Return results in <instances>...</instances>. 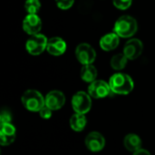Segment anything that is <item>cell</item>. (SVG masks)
I'll list each match as a JSON object with an SVG mask.
<instances>
[{
    "label": "cell",
    "instance_id": "obj_1",
    "mask_svg": "<svg viewBox=\"0 0 155 155\" xmlns=\"http://www.w3.org/2000/svg\"><path fill=\"white\" fill-rule=\"evenodd\" d=\"M109 85L114 94L125 95L130 94L134 88V83L133 78L123 73H117L111 76L109 80Z\"/></svg>",
    "mask_w": 155,
    "mask_h": 155
},
{
    "label": "cell",
    "instance_id": "obj_2",
    "mask_svg": "<svg viewBox=\"0 0 155 155\" xmlns=\"http://www.w3.org/2000/svg\"><path fill=\"white\" fill-rule=\"evenodd\" d=\"M137 21L131 15H123L119 17L114 26V32L123 38L133 36L137 32Z\"/></svg>",
    "mask_w": 155,
    "mask_h": 155
},
{
    "label": "cell",
    "instance_id": "obj_3",
    "mask_svg": "<svg viewBox=\"0 0 155 155\" xmlns=\"http://www.w3.org/2000/svg\"><path fill=\"white\" fill-rule=\"evenodd\" d=\"M21 102L24 107L29 112H39L45 106V100L42 94L34 89L26 90L21 96Z\"/></svg>",
    "mask_w": 155,
    "mask_h": 155
},
{
    "label": "cell",
    "instance_id": "obj_4",
    "mask_svg": "<svg viewBox=\"0 0 155 155\" xmlns=\"http://www.w3.org/2000/svg\"><path fill=\"white\" fill-rule=\"evenodd\" d=\"M72 107L75 114H86L92 108V97L84 91L77 92L72 97Z\"/></svg>",
    "mask_w": 155,
    "mask_h": 155
},
{
    "label": "cell",
    "instance_id": "obj_5",
    "mask_svg": "<svg viewBox=\"0 0 155 155\" xmlns=\"http://www.w3.org/2000/svg\"><path fill=\"white\" fill-rule=\"evenodd\" d=\"M47 42L48 39L45 35L36 34L31 35V37L26 41L25 49L32 55H39L46 49Z\"/></svg>",
    "mask_w": 155,
    "mask_h": 155
},
{
    "label": "cell",
    "instance_id": "obj_6",
    "mask_svg": "<svg viewBox=\"0 0 155 155\" xmlns=\"http://www.w3.org/2000/svg\"><path fill=\"white\" fill-rule=\"evenodd\" d=\"M75 56L78 62L83 65L92 64L96 58V52L89 44L82 43L76 46Z\"/></svg>",
    "mask_w": 155,
    "mask_h": 155
},
{
    "label": "cell",
    "instance_id": "obj_7",
    "mask_svg": "<svg viewBox=\"0 0 155 155\" xmlns=\"http://www.w3.org/2000/svg\"><path fill=\"white\" fill-rule=\"evenodd\" d=\"M88 94L94 99H103L114 94L109 84L104 80H95L91 83L88 87Z\"/></svg>",
    "mask_w": 155,
    "mask_h": 155
},
{
    "label": "cell",
    "instance_id": "obj_8",
    "mask_svg": "<svg viewBox=\"0 0 155 155\" xmlns=\"http://www.w3.org/2000/svg\"><path fill=\"white\" fill-rule=\"evenodd\" d=\"M84 144L89 151L93 153H98L104 148L105 139L102 134L98 132H92L85 137Z\"/></svg>",
    "mask_w": 155,
    "mask_h": 155
},
{
    "label": "cell",
    "instance_id": "obj_9",
    "mask_svg": "<svg viewBox=\"0 0 155 155\" xmlns=\"http://www.w3.org/2000/svg\"><path fill=\"white\" fill-rule=\"evenodd\" d=\"M45 106L53 111L61 109L65 104V96L63 92L59 90H53L49 92L45 96Z\"/></svg>",
    "mask_w": 155,
    "mask_h": 155
},
{
    "label": "cell",
    "instance_id": "obj_10",
    "mask_svg": "<svg viewBox=\"0 0 155 155\" xmlns=\"http://www.w3.org/2000/svg\"><path fill=\"white\" fill-rule=\"evenodd\" d=\"M143 45L141 40L137 38H133L126 42L124 47V54L128 58V60L137 59L143 53Z\"/></svg>",
    "mask_w": 155,
    "mask_h": 155
},
{
    "label": "cell",
    "instance_id": "obj_11",
    "mask_svg": "<svg viewBox=\"0 0 155 155\" xmlns=\"http://www.w3.org/2000/svg\"><path fill=\"white\" fill-rule=\"evenodd\" d=\"M42 28V21L37 15H27L23 21V29L24 31L30 35H34L39 34Z\"/></svg>",
    "mask_w": 155,
    "mask_h": 155
},
{
    "label": "cell",
    "instance_id": "obj_12",
    "mask_svg": "<svg viewBox=\"0 0 155 155\" xmlns=\"http://www.w3.org/2000/svg\"><path fill=\"white\" fill-rule=\"evenodd\" d=\"M15 134H16V129L11 123L1 124L0 144L2 146H7L12 144L15 140Z\"/></svg>",
    "mask_w": 155,
    "mask_h": 155
},
{
    "label": "cell",
    "instance_id": "obj_13",
    "mask_svg": "<svg viewBox=\"0 0 155 155\" xmlns=\"http://www.w3.org/2000/svg\"><path fill=\"white\" fill-rule=\"evenodd\" d=\"M66 43L64 39L54 36L48 39L46 50L50 54L54 56H59L66 51Z\"/></svg>",
    "mask_w": 155,
    "mask_h": 155
},
{
    "label": "cell",
    "instance_id": "obj_14",
    "mask_svg": "<svg viewBox=\"0 0 155 155\" xmlns=\"http://www.w3.org/2000/svg\"><path fill=\"white\" fill-rule=\"evenodd\" d=\"M119 35L117 34L114 33H109L104 35L101 39H100V47L104 51H112L115 49L120 42Z\"/></svg>",
    "mask_w": 155,
    "mask_h": 155
},
{
    "label": "cell",
    "instance_id": "obj_15",
    "mask_svg": "<svg viewBox=\"0 0 155 155\" xmlns=\"http://www.w3.org/2000/svg\"><path fill=\"white\" fill-rule=\"evenodd\" d=\"M142 139L135 134H128L124 139V145L129 152L135 153L142 149Z\"/></svg>",
    "mask_w": 155,
    "mask_h": 155
},
{
    "label": "cell",
    "instance_id": "obj_16",
    "mask_svg": "<svg viewBox=\"0 0 155 155\" xmlns=\"http://www.w3.org/2000/svg\"><path fill=\"white\" fill-rule=\"evenodd\" d=\"M97 69L93 64H86L83 65L81 71H80V76L83 81L86 83H93L96 80L97 77Z\"/></svg>",
    "mask_w": 155,
    "mask_h": 155
},
{
    "label": "cell",
    "instance_id": "obj_17",
    "mask_svg": "<svg viewBox=\"0 0 155 155\" xmlns=\"http://www.w3.org/2000/svg\"><path fill=\"white\" fill-rule=\"evenodd\" d=\"M69 124L71 129L74 130V132H82L86 126L87 119L85 117V114H74V115L71 116Z\"/></svg>",
    "mask_w": 155,
    "mask_h": 155
},
{
    "label": "cell",
    "instance_id": "obj_18",
    "mask_svg": "<svg viewBox=\"0 0 155 155\" xmlns=\"http://www.w3.org/2000/svg\"><path fill=\"white\" fill-rule=\"evenodd\" d=\"M128 62V58L124 55V54H117L115 55H114L111 59V66L113 69L116 70V71H120L123 70Z\"/></svg>",
    "mask_w": 155,
    "mask_h": 155
},
{
    "label": "cell",
    "instance_id": "obj_19",
    "mask_svg": "<svg viewBox=\"0 0 155 155\" xmlns=\"http://www.w3.org/2000/svg\"><path fill=\"white\" fill-rule=\"evenodd\" d=\"M41 8L39 0H26L25 3V9L28 15H36Z\"/></svg>",
    "mask_w": 155,
    "mask_h": 155
},
{
    "label": "cell",
    "instance_id": "obj_20",
    "mask_svg": "<svg viewBox=\"0 0 155 155\" xmlns=\"http://www.w3.org/2000/svg\"><path fill=\"white\" fill-rule=\"evenodd\" d=\"M113 2L116 8L121 10H125L131 6L133 0H113Z\"/></svg>",
    "mask_w": 155,
    "mask_h": 155
},
{
    "label": "cell",
    "instance_id": "obj_21",
    "mask_svg": "<svg viewBox=\"0 0 155 155\" xmlns=\"http://www.w3.org/2000/svg\"><path fill=\"white\" fill-rule=\"evenodd\" d=\"M12 121V114L9 110L7 109H3L0 114V123L1 124H10Z\"/></svg>",
    "mask_w": 155,
    "mask_h": 155
},
{
    "label": "cell",
    "instance_id": "obj_22",
    "mask_svg": "<svg viewBox=\"0 0 155 155\" xmlns=\"http://www.w3.org/2000/svg\"><path fill=\"white\" fill-rule=\"evenodd\" d=\"M56 5L63 10L69 9L74 3V0H55Z\"/></svg>",
    "mask_w": 155,
    "mask_h": 155
},
{
    "label": "cell",
    "instance_id": "obj_23",
    "mask_svg": "<svg viewBox=\"0 0 155 155\" xmlns=\"http://www.w3.org/2000/svg\"><path fill=\"white\" fill-rule=\"evenodd\" d=\"M38 113L40 114V117L42 119H45V120L50 119L52 117V115H53V110H51L47 106H44Z\"/></svg>",
    "mask_w": 155,
    "mask_h": 155
},
{
    "label": "cell",
    "instance_id": "obj_24",
    "mask_svg": "<svg viewBox=\"0 0 155 155\" xmlns=\"http://www.w3.org/2000/svg\"><path fill=\"white\" fill-rule=\"evenodd\" d=\"M134 155H152L150 153V152H148L147 150L145 149H141L135 153H134Z\"/></svg>",
    "mask_w": 155,
    "mask_h": 155
}]
</instances>
